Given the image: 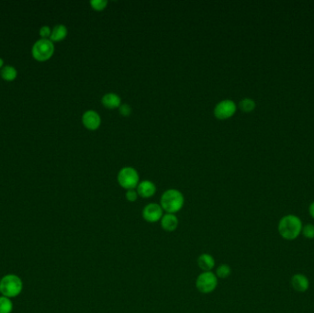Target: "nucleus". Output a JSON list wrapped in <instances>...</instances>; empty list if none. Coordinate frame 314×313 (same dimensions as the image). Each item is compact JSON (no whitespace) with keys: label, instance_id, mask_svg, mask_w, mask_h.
Listing matches in <instances>:
<instances>
[{"label":"nucleus","instance_id":"obj_13","mask_svg":"<svg viewBox=\"0 0 314 313\" xmlns=\"http://www.w3.org/2000/svg\"><path fill=\"white\" fill-rule=\"evenodd\" d=\"M136 191L139 197L141 198H152L156 193V186L154 182L150 181V180H143L138 184Z\"/></svg>","mask_w":314,"mask_h":313},{"label":"nucleus","instance_id":"obj_2","mask_svg":"<svg viewBox=\"0 0 314 313\" xmlns=\"http://www.w3.org/2000/svg\"><path fill=\"white\" fill-rule=\"evenodd\" d=\"M185 204V198L181 191L170 188L162 194L160 198V205L165 213L176 214L179 212Z\"/></svg>","mask_w":314,"mask_h":313},{"label":"nucleus","instance_id":"obj_6","mask_svg":"<svg viewBox=\"0 0 314 313\" xmlns=\"http://www.w3.org/2000/svg\"><path fill=\"white\" fill-rule=\"evenodd\" d=\"M117 179L119 185L126 190L135 189L138 184L140 183V176L137 170L131 166H126L121 169L118 174Z\"/></svg>","mask_w":314,"mask_h":313},{"label":"nucleus","instance_id":"obj_7","mask_svg":"<svg viewBox=\"0 0 314 313\" xmlns=\"http://www.w3.org/2000/svg\"><path fill=\"white\" fill-rule=\"evenodd\" d=\"M236 110L237 106L233 100L224 99L216 105L214 116L219 120H227L234 115Z\"/></svg>","mask_w":314,"mask_h":313},{"label":"nucleus","instance_id":"obj_9","mask_svg":"<svg viewBox=\"0 0 314 313\" xmlns=\"http://www.w3.org/2000/svg\"><path fill=\"white\" fill-rule=\"evenodd\" d=\"M82 122L84 126L88 130L95 131L99 128L101 124V118L95 110H87L82 116Z\"/></svg>","mask_w":314,"mask_h":313},{"label":"nucleus","instance_id":"obj_11","mask_svg":"<svg viewBox=\"0 0 314 313\" xmlns=\"http://www.w3.org/2000/svg\"><path fill=\"white\" fill-rule=\"evenodd\" d=\"M197 264L202 272H210L216 267V260L210 253H203L198 255Z\"/></svg>","mask_w":314,"mask_h":313},{"label":"nucleus","instance_id":"obj_1","mask_svg":"<svg viewBox=\"0 0 314 313\" xmlns=\"http://www.w3.org/2000/svg\"><path fill=\"white\" fill-rule=\"evenodd\" d=\"M302 220L294 214H287L281 218L277 224L278 233L284 240L294 241L301 234Z\"/></svg>","mask_w":314,"mask_h":313},{"label":"nucleus","instance_id":"obj_16","mask_svg":"<svg viewBox=\"0 0 314 313\" xmlns=\"http://www.w3.org/2000/svg\"><path fill=\"white\" fill-rule=\"evenodd\" d=\"M0 77H2L5 81L12 82L18 77V71L14 66H6L1 69Z\"/></svg>","mask_w":314,"mask_h":313},{"label":"nucleus","instance_id":"obj_24","mask_svg":"<svg viewBox=\"0 0 314 313\" xmlns=\"http://www.w3.org/2000/svg\"><path fill=\"white\" fill-rule=\"evenodd\" d=\"M40 36L42 39H50L52 34V30L49 26H43L40 29Z\"/></svg>","mask_w":314,"mask_h":313},{"label":"nucleus","instance_id":"obj_22","mask_svg":"<svg viewBox=\"0 0 314 313\" xmlns=\"http://www.w3.org/2000/svg\"><path fill=\"white\" fill-rule=\"evenodd\" d=\"M138 197L139 195L136 189H129L125 193V198L129 202H135L137 200Z\"/></svg>","mask_w":314,"mask_h":313},{"label":"nucleus","instance_id":"obj_3","mask_svg":"<svg viewBox=\"0 0 314 313\" xmlns=\"http://www.w3.org/2000/svg\"><path fill=\"white\" fill-rule=\"evenodd\" d=\"M23 282L19 275L14 274L6 275L0 281V293L1 296L7 297H16L22 293Z\"/></svg>","mask_w":314,"mask_h":313},{"label":"nucleus","instance_id":"obj_18","mask_svg":"<svg viewBox=\"0 0 314 313\" xmlns=\"http://www.w3.org/2000/svg\"><path fill=\"white\" fill-rule=\"evenodd\" d=\"M256 104H255V101L252 99H249V98H245V99H242L240 102H239V108L240 110H242V112H245V113H250L252 112L255 109Z\"/></svg>","mask_w":314,"mask_h":313},{"label":"nucleus","instance_id":"obj_19","mask_svg":"<svg viewBox=\"0 0 314 313\" xmlns=\"http://www.w3.org/2000/svg\"><path fill=\"white\" fill-rule=\"evenodd\" d=\"M13 310V303L10 297L0 296V313H11Z\"/></svg>","mask_w":314,"mask_h":313},{"label":"nucleus","instance_id":"obj_21","mask_svg":"<svg viewBox=\"0 0 314 313\" xmlns=\"http://www.w3.org/2000/svg\"><path fill=\"white\" fill-rule=\"evenodd\" d=\"M90 5L95 11H103L108 5V1L107 0H92L90 1Z\"/></svg>","mask_w":314,"mask_h":313},{"label":"nucleus","instance_id":"obj_25","mask_svg":"<svg viewBox=\"0 0 314 313\" xmlns=\"http://www.w3.org/2000/svg\"><path fill=\"white\" fill-rule=\"evenodd\" d=\"M308 213L314 220V201L309 204V206H308Z\"/></svg>","mask_w":314,"mask_h":313},{"label":"nucleus","instance_id":"obj_15","mask_svg":"<svg viewBox=\"0 0 314 313\" xmlns=\"http://www.w3.org/2000/svg\"><path fill=\"white\" fill-rule=\"evenodd\" d=\"M68 34V30L65 25L63 24H58L56 25L53 30H52V34L50 40L54 43V42H61L63 40L66 38Z\"/></svg>","mask_w":314,"mask_h":313},{"label":"nucleus","instance_id":"obj_23","mask_svg":"<svg viewBox=\"0 0 314 313\" xmlns=\"http://www.w3.org/2000/svg\"><path fill=\"white\" fill-rule=\"evenodd\" d=\"M119 111H120L121 115L123 116V117H128V116L131 115V113H132V107L128 104H121V107L119 108Z\"/></svg>","mask_w":314,"mask_h":313},{"label":"nucleus","instance_id":"obj_5","mask_svg":"<svg viewBox=\"0 0 314 313\" xmlns=\"http://www.w3.org/2000/svg\"><path fill=\"white\" fill-rule=\"evenodd\" d=\"M218 284L219 279L213 271L201 272L200 274H198L195 282L196 288L202 294H210L214 292Z\"/></svg>","mask_w":314,"mask_h":313},{"label":"nucleus","instance_id":"obj_12","mask_svg":"<svg viewBox=\"0 0 314 313\" xmlns=\"http://www.w3.org/2000/svg\"><path fill=\"white\" fill-rule=\"evenodd\" d=\"M290 283L292 287L299 293H304L309 288V280L308 277L301 273H297L292 275Z\"/></svg>","mask_w":314,"mask_h":313},{"label":"nucleus","instance_id":"obj_8","mask_svg":"<svg viewBox=\"0 0 314 313\" xmlns=\"http://www.w3.org/2000/svg\"><path fill=\"white\" fill-rule=\"evenodd\" d=\"M165 214L164 209L161 205L157 203H149L144 206L142 211V217L143 220L148 223H156L162 219Z\"/></svg>","mask_w":314,"mask_h":313},{"label":"nucleus","instance_id":"obj_10","mask_svg":"<svg viewBox=\"0 0 314 313\" xmlns=\"http://www.w3.org/2000/svg\"><path fill=\"white\" fill-rule=\"evenodd\" d=\"M160 225L163 231L166 232H174L179 226V220L176 214L165 213L160 220Z\"/></svg>","mask_w":314,"mask_h":313},{"label":"nucleus","instance_id":"obj_4","mask_svg":"<svg viewBox=\"0 0 314 313\" xmlns=\"http://www.w3.org/2000/svg\"><path fill=\"white\" fill-rule=\"evenodd\" d=\"M55 54V45L50 39H40L33 44V57L38 62H46Z\"/></svg>","mask_w":314,"mask_h":313},{"label":"nucleus","instance_id":"obj_27","mask_svg":"<svg viewBox=\"0 0 314 313\" xmlns=\"http://www.w3.org/2000/svg\"><path fill=\"white\" fill-rule=\"evenodd\" d=\"M0 281H1V278H0Z\"/></svg>","mask_w":314,"mask_h":313},{"label":"nucleus","instance_id":"obj_14","mask_svg":"<svg viewBox=\"0 0 314 313\" xmlns=\"http://www.w3.org/2000/svg\"><path fill=\"white\" fill-rule=\"evenodd\" d=\"M101 102L106 108L113 110L121 107V99L116 93H108L102 97Z\"/></svg>","mask_w":314,"mask_h":313},{"label":"nucleus","instance_id":"obj_20","mask_svg":"<svg viewBox=\"0 0 314 313\" xmlns=\"http://www.w3.org/2000/svg\"><path fill=\"white\" fill-rule=\"evenodd\" d=\"M301 234L305 239L313 240L314 239V224L308 223L306 225H303Z\"/></svg>","mask_w":314,"mask_h":313},{"label":"nucleus","instance_id":"obj_26","mask_svg":"<svg viewBox=\"0 0 314 313\" xmlns=\"http://www.w3.org/2000/svg\"><path fill=\"white\" fill-rule=\"evenodd\" d=\"M4 67V60L2 58H0V69H2Z\"/></svg>","mask_w":314,"mask_h":313},{"label":"nucleus","instance_id":"obj_17","mask_svg":"<svg viewBox=\"0 0 314 313\" xmlns=\"http://www.w3.org/2000/svg\"><path fill=\"white\" fill-rule=\"evenodd\" d=\"M215 275L218 279H226L231 275V265L228 264H220L215 268Z\"/></svg>","mask_w":314,"mask_h":313}]
</instances>
